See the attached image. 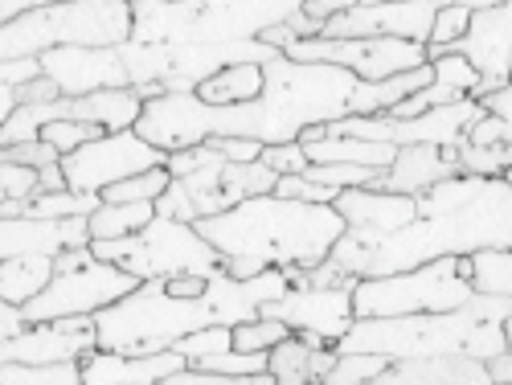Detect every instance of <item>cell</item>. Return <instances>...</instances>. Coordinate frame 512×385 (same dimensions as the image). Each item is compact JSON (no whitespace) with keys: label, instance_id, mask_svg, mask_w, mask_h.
Returning a JSON list of instances; mask_svg holds the SVG:
<instances>
[{"label":"cell","instance_id":"1","mask_svg":"<svg viewBox=\"0 0 512 385\" xmlns=\"http://www.w3.org/2000/svg\"><path fill=\"white\" fill-rule=\"evenodd\" d=\"M263 95L250 103L213 107L193 91H168L144 103L132 132L160 152H181L209 136H242L259 144H287L308 123L349 115L357 74L328 62H295L283 50L263 62Z\"/></svg>","mask_w":512,"mask_h":385},{"label":"cell","instance_id":"2","mask_svg":"<svg viewBox=\"0 0 512 385\" xmlns=\"http://www.w3.org/2000/svg\"><path fill=\"white\" fill-rule=\"evenodd\" d=\"M480 246H512V185L508 177H447L414 193V218L373 242H349L340 234L328 250L353 279L394 275L439 254H472Z\"/></svg>","mask_w":512,"mask_h":385},{"label":"cell","instance_id":"3","mask_svg":"<svg viewBox=\"0 0 512 385\" xmlns=\"http://www.w3.org/2000/svg\"><path fill=\"white\" fill-rule=\"evenodd\" d=\"M291 283L283 267H267L250 279H234L226 271L209 275L201 295H168L160 279H144L115 304L95 312V349L111 353H160L173 349L193 328L205 324H238L259 316V304L283 295Z\"/></svg>","mask_w":512,"mask_h":385},{"label":"cell","instance_id":"4","mask_svg":"<svg viewBox=\"0 0 512 385\" xmlns=\"http://www.w3.org/2000/svg\"><path fill=\"white\" fill-rule=\"evenodd\" d=\"M193 230L222 254V271L250 279L267 267H316L332 242L345 234V218L332 205L291 201L279 193L246 197L213 218H197Z\"/></svg>","mask_w":512,"mask_h":385},{"label":"cell","instance_id":"5","mask_svg":"<svg viewBox=\"0 0 512 385\" xmlns=\"http://www.w3.org/2000/svg\"><path fill=\"white\" fill-rule=\"evenodd\" d=\"M508 312L512 295H472L447 312H410V316H353L345 336L336 340L340 353L365 349L381 357H439L467 353L492 357L508 349Z\"/></svg>","mask_w":512,"mask_h":385},{"label":"cell","instance_id":"6","mask_svg":"<svg viewBox=\"0 0 512 385\" xmlns=\"http://www.w3.org/2000/svg\"><path fill=\"white\" fill-rule=\"evenodd\" d=\"M300 5L304 0H132V41H242L300 13Z\"/></svg>","mask_w":512,"mask_h":385},{"label":"cell","instance_id":"7","mask_svg":"<svg viewBox=\"0 0 512 385\" xmlns=\"http://www.w3.org/2000/svg\"><path fill=\"white\" fill-rule=\"evenodd\" d=\"M132 37V0H54L0 25V62L54 46H119Z\"/></svg>","mask_w":512,"mask_h":385},{"label":"cell","instance_id":"8","mask_svg":"<svg viewBox=\"0 0 512 385\" xmlns=\"http://www.w3.org/2000/svg\"><path fill=\"white\" fill-rule=\"evenodd\" d=\"M91 250H95V259L132 271L140 283L144 279L185 275V271L209 279V275L222 271V254L193 230V222L164 218V213H156V218L148 226H140L136 234L91 242Z\"/></svg>","mask_w":512,"mask_h":385},{"label":"cell","instance_id":"9","mask_svg":"<svg viewBox=\"0 0 512 385\" xmlns=\"http://www.w3.org/2000/svg\"><path fill=\"white\" fill-rule=\"evenodd\" d=\"M467 254H439L410 271L373 275L353 283V316H410V312H447L472 299Z\"/></svg>","mask_w":512,"mask_h":385},{"label":"cell","instance_id":"10","mask_svg":"<svg viewBox=\"0 0 512 385\" xmlns=\"http://www.w3.org/2000/svg\"><path fill=\"white\" fill-rule=\"evenodd\" d=\"M205 144V140H201ZM275 189V173L263 160H226L222 152H213L205 144V160L185 177H173L168 189L152 201L156 213L164 218H181V222H197V218H213L222 209H234L246 197H259Z\"/></svg>","mask_w":512,"mask_h":385},{"label":"cell","instance_id":"11","mask_svg":"<svg viewBox=\"0 0 512 385\" xmlns=\"http://www.w3.org/2000/svg\"><path fill=\"white\" fill-rule=\"evenodd\" d=\"M136 283L140 279L132 271L103 263V259H87L70 271H54L50 283L21 304V316H25V324L58 320V316H95L99 308L115 304V299L127 295Z\"/></svg>","mask_w":512,"mask_h":385},{"label":"cell","instance_id":"12","mask_svg":"<svg viewBox=\"0 0 512 385\" xmlns=\"http://www.w3.org/2000/svg\"><path fill=\"white\" fill-rule=\"evenodd\" d=\"M283 54L295 62L340 66L365 82L390 78L426 62L418 41H406V37H300V41H287Z\"/></svg>","mask_w":512,"mask_h":385},{"label":"cell","instance_id":"13","mask_svg":"<svg viewBox=\"0 0 512 385\" xmlns=\"http://www.w3.org/2000/svg\"><path fill=\"white\" fill-rule=\"evenodd\" d=\"M164 156L168 152H160L148 140H140L132 127H123V132H103V136H95L87 144H78L58 164H62L66 189H74V193H103L107 185H115L123 177L164 164Z\"/></svg>","mask_w":512,"mask_h":385},{"label":"cell","instance_id":"14","mask_svg":"<svg viewBox=\"0 0 512 385\" xmlns=\"http://www.w3.org/2000/svg\"><path fill=\"white\" fill-rule=\"evenodd\" d=\"M259 316L283 320L291 332H308L320 336L324 345H336L345 328L353 324V283H336V287H287L283 295L259 304Z\"/></svg>","mask_w":512,"mask_h":385},{"label":"cell","instance_id":"15","mask_svg":"<svg viewBox=\"0 0 512 385\" xmlns=\"http://www.w3.org/2000/svg\"><path fill=\"white\" fill-rule=\"evenodd\" d=\"M508 29H512V13H508V0H504V5H492V9H476L467 17V29L451 41V46L422 50V54H426V62L439 58V54L467 58L480 74V91L508 87Z\"/></svg>","mask_w":512,"mask_h":385},{"label":"cell","instance_id":"16","mask_svg":"<svg viewBox=\"0 0 512 385\" xmlns=\"http://www.w3.org/2000/svg\"><path fill=\"white\" fill-rule=\"evenodd\" d=\"M87 349H95V316L33 320L0 336V361H78Z\"/></svg>","mask_w":512,"mask_h":385},{"label":"cell","instance_id":"17","mask_svg":"<svg viewBox=\"0 0 512 385\" xmlns=\"http://www.w3.org/2000/svg\"><path fill=\"white\" fill-rule=\"evenodd\" d=\"M185 357L177 349L160 353H111V349H87L78 357L82 385H156L168 373H177Z\"/></svg>","mask_w":512,"mask_h":385},{"label":"cell","instance_id":"18","mask_svg":"<svg viewBox=\"0 0 512 385\" xmlns=\"http://www.w3.org/2000/svg\"><path fill=\"white\" fill-rule=\"evenodd\" d=\"M447 177H459L455 164V144H402L390 160V168H381L373 185L365 189H386V193H422Z\"/></svg>","mask_w":512,"mask_h":385},{"label":"cell","instance_id":"19","mask_svg":"<svg viewBox=\"0 0 512 385\" xmlns=\"http://www.w3.org/2000/svg\"><path fill=\"white\" fill-rule=\"evenodd\" d=\"M91 242L87 218H0V259L13 254H54Z\"/></svg>","mask_w":512,"mask_h":385},{"label":"cell","instance_id":"20","mask_svg":"<svg viewBox=\"0 0 512 385\" xmlns=\"http://www.w3.org/2000/svg\"><path fill=\"white\" fill-rule=\"evenodd\" d=\"M373 385H488L480 357L439 353V357H394L373 377Z\"/></svg>","mask_w":512,"mask_h":385},{"label":"cell","instance_id":"21","mask_svg":"<svg viewBox=\"0 0 512 385\" xmlns=\"http://www.w3.org/2000/svg\"><path fill=\"white\" fill-rule=\"evenodd\" d=\"M336 361V345L328 349L320 336L308 332H287L279 345L267 349V373L279 385H308V381H324V373Z\"/></svg>","mask_w":512,"mask_h":385},{"label":"cell","instance_id":"22","mask_svg":"<svg viewBox=\"0 0 512 385\" xmlns=\"http://www.w3.org/2000/svg\"><path fill=\"white\" fill-rule=\"evenodd\" d=\"M431 78H435L431 62H422L414 70H402V74H390V78H377V82L357 78L353 91H349V115H381V111H390L394 103H402L406 95L426 87Z\"/></svg>","mask_w":512,"mask_h":385},{"label":"cell","instance_id":"23","mask_svg":"<svg viewBox=\"0 0 512 385\" xmlns=\"http://www.w3.org/2000/svg\"><path fill=\"white\" fill-rule=\"evenodd\" d=\"M263 62H230L222 70H213L201 87L193 91L201 103L226 107V103H250L263 95Z\"/></svg>","mask_w":512,"mask_h":385},{"label":"cell","instance_id":"24","mask_svg":"<svg viewBox=\"0 0 512 385\" xmlns=\"http://www.w3.org/2000/svg\"><path fill=\"white\" fill-rule=\"evenodd\" d=\"M300 148L308 152V164H365V168H390L398 152L394 144H377L361 136H320Z\"/></svg>","mask_w":512,"mask_h":385},{"label":"cell","instance_id":"25","mask_svg":"<svg viewBox=\"0 0 512 385\" xmlns=\"http://www.w3.org/2000/svg\"><path fill=\"white\" fill-rule=\"evenodd\" d=\"M54 275V259L50 254H13V259H0V299L9 304H25L29 295H37Z\"/></svg>","mask_w":512,"mask_h":385},{"label":"cell","instance_id":"26","mask_svg":"<svg viewBox=\"0 0 512 385\" xmlns=\"http://www.w3.org/2000/svg\"><path fill=\"white\" fill-rule=\"evenodd\" d=\"M152 218H156L152 201H99V209L87 213V230H91V242H103V238L136 234Z\"/></svg>","mask_w":512,"mask_h":385},{"label":"cell","instance_id":"27","mask_svg":"<svg viewBox=\"0 0 512 385\" xmlns=\"http://www.w3.org/2000/svg\"><path fill=\"white\" fill-rule=\"evenodd\" d=\"M467 283L476 295H512V254L508 246H480L467 254Z\"/></svg>","mask_w":512,"mask_h":385},{"label":"cell","instance_id":"28","mask_svg":"<svg viewBox=\"0 0 512 385\" xmlns=\"http://www.w3.org/2000/svg\"><path fill=\"white\" fill-rule=\"evenodd\" d=\"M0 385H82L78 361H0Z\"/></svg>","mask_w":512,"mask_h":385},{"label":"cell","instance_id":"29","mask_svg":"<svg viewBox=\"0 0 512 385\" xmlns=\"http://www.w3.org/2000/svg\"><path fill=\"white\" fill-rule=\"evenodd\" d=\"M455 164L463 177H508L512 164V144H492V148H476L463 136L455 140Z\"/></svg>","mask_w":512,"mask_h":385},{"label":"cell","instance_id":"30","mask_svg":"<svg viewBox=\"0 0 512 385\" xmlns=\"http://www.w3.org/2000/svg\"><path fill=\"white\" fill-rule=\"evenodd\" d=\"M386 365H390V357H381V353H365V349L340 353L336 349V361L324 373V385H373V377Z\"/></svg>","mask_w":512,"mask_h":385},{"label":"cell","instance_id":"31","mask_svg":"<svg viewBox=\"0 0 512 385\" xmlns=\"http://www.w3.org/2000/svg\"><path fill=\"white\" fill-rule=\"evenodd\" d=\"M291 328L283 320H271V316H250V320H238L230 328V345L242 349V353H267L271 345L287 336Z\"/></svg>","mask_w":512,"mask_h":385},{"label":"cell","instance_id":"32","mask_svg":"<svg viewBox=\"0 0 512 385\" xmlns=\"http://www.w3.org/2000/svg\"><path fill=\"white\" fill-rule=\"evenodd\" d=\"M168 168L156 164V168H144V173H132V177H123L115 185H107L99 197L103 201H156L164 189H168Z\"/></svg>","mask_w":512,"mask_h":385},{"label":"cell","instance_id":"33","mask_svg":"<svg viewBox=\"0 0 512 385\" xmlns=\"http://www.w3.org/2000/svg\"><path fill=\"white\" fill-rule=\"evenodd\" d=\"M173 349L185 357V365L209 357V353H222V349H234L230 345V324H205V328H193L185 332L181 340H173Z\"/></svg>","mask_w":512,"mask_h":385},{"label":"cell","instance_id":"34","mask_svg":"<svg viewBox=\"0 0 512 385\" xmlns=\"http://www.w3.org/2000/svg\"><path fill=\"white\" fill-rule=\"evenodd\" d=\"M95 136H103V127H99V123H82V119H50V123H41V127H37V140L54 144L62 156L74 152L78 144L95 140Z\"/></svg>","mask_w":512,"mask_h":385},{"label":"cell","instance_id":"35","mask_svg":"<svg viewBox=\"0 0 512 385\" xmlns=\"http://www.w3.org/2000/svg\"><path fill=\"white\" fill-rule=\"evenodd\" d=\"M381 168H365V164H308L304 177L328 189H357V185H373V177Z\"/></svg>","mask_w":512,"mask_h":385},{"label":"cell","instance_id":"36","mask_svg":"<svg viewBox=\"0 0 512 385\" xmlns=\"http://www.w3.org/2000/svg\"><path fill=\"white\" fill-rule=\"evenodd\" d=\"M431 74H435V82H443V87H451V91H459V95H467V99L480 91L476 66L467 62V58H459V54H439V58H431Z\"/></svg>","mask_w":512,"mask_h":385},{"label":"cell","instance_id":"37","mask_svg":"<svg viewBox=\"0 0 512 385\" xmlns=\"http://www.w3.org/2000/svg\"><path fill=\"white\" fill-rule=\"evenodd\" d=\"M41 74L37 58H17V62H0V123H5L17 107V82Z\"/></svg>","mask_w":512,"mask_h":385},{"label":"cell","instance_id":"38","mask_svg":"<svg viewBox=\"0 0 512 385\" xmlns=\"http://www.w3.org/2000/svg\"><path fill=\"white\" fill-rule=\"evenodd\" d=\"M463 140H467V144H476V148L512 144V119H500V115H488V111H480L472 123L463 127Z\"/></svg>","mask_w":512,"mask_h":385},{"label":"cell","instance_id":"39","mask_svg":"<svg viewBox=\"0 0 512 385\" xmlns=\"http://www.w3.org/2000/svg\"><path fill=\"white\" fill-rule=\"evenodd\" d=\"M467 9H459V5H439L435 9V21H431V37H426V46L422 50H443V46H451V41L467 29Z\"/></svg>","mask_w":512,"mask_h":385},{"label":"cell","instance_id":"40","mask_svg":"<svg viewBox=\"0 0 512 385\" xmlns=\"http://www.w3.org/2000/svg\"><path fill=\"white\" fill-rule=\"evenodd\" d=\"M271 193H279V197H291V201H312V205H332V197H336L340 189L316 185V181H308L304 173H287V177H275V189H271Z\"/></svg>","mask_w":512,"mask_h":385},{"label":"cell","instance_id":"41","mask_svg":"<svg viewBox=\"0 0 512 385\" xmlns=\"http://www.w3.org/2000/svg\"><path fill=\"white\" fill-rule=\"evenodd\" d=\"M259 160L271 168L275 177H287V173H304V168H308V152L300 148V140H287V144H263Z\"/></svg>","mask_w":512,"mask_h":385},{"label":"cell","instance_id":"42","mask_svg":"<svg viewBox=\"0 0 512 385\" xmlns=\"http://www.w3.org/2000/svg\"><path fill=\"white\" fill-rule=\"evenodd\" d=\"M37 193V168L25 164H0V201L9 197H29Z\"/></svg>","mask_w":512,"mask_h":385},{"label":"cell","instance_id":"43","mask_svg":"<svg viewBox=\"0 0 512 385\" xmlns=\"http://www.w3.org/2000/svg\"><path fill=\"white\" fill-rule=\"evenodd\" d=\"M205 144H209L213 152H222L226 160H238V164L259 160V152H263V144H259V140H242V136H209Z\"/></svg>","mask_w":512,"mask_h":385},{"label":"cell","instance_id":"44","mask_svg":"<svg viewBox=\"0 0 512 385\" xmlns=\"http://www.w3.org/2000/svg\"><path fill=\"white\" fill-rule=\"evenodd\" d=\"M62 91H58V82L50 78V74H33V78H25V82H17V107L21 103H50V99H58Z\"/></svg>","mask_w":512,"mask_h":385},{"label":"cell","instance_id":"45","mask_svg":"<svg viewBox=\"0 0 512 385\" xmlns=\"http://www.w3.org/2000/svg\"><path fill=\"white\" fill-rule=\"evenodd\" d=\"M472 99L480 103V111L500 115V119H512V91H508V87H492V91H480V95H472Z\"/></svg>","mask_w":512,"mask_h":385},{"label":"cell","instance_id":"46","mask_svg":"<svg viewBox=\"0 0 512 385\" xmlns=\"http://www.w3.org/2000/svg\"><path fill=\"white\" fill-rule=\"evenodd\" d=\"M353 5H357V0H304L300 13H308L312 21H328V17L345 13V9H353Z\"/></svg>","mask_w":512,"mask_h":385},{"label":"cell","instance_id":"47","mask_svg":"<svg viewBox=\"0 0 512 385\" xmlns=\"http://www.w3.org/2000/svg\"><path fill=\"white\" fill-rule=\"evenodd\" d=\"M160 283H164V291H168V295H201L209 279H205V275H189V271H185V275H168V279H160Z\"/></svg>","mask_w":512,"mask_h":385},{"label":"cell","instance_id":"48","mask_svg":"<svg viewBox=\"0 0 512 385\" xmlns=\"http://www.w3.org/2000/svg\"><path fill=\"white\" fill-rule=\"evenodd\" d=\"M25 328V316L17 304H9V299H0V336H13Z\"/></svg>","mask_w":512,"mask_h":385},{"label":"cell","instance_id":"49","mask_svg":"<svg viewBox=\"0 0 512 385\" xmlns=\"http://www.w3.org/2000/svg\"><path fill=\"white\" fill-rule=\"evenodd\" d=\"M37 5H54V0H0V25L21 17L25 9H37Z\"/></svg>","mask_w":512,"mask_h":385},{"label":"cell","instance_id":"50","mask_svg":"<svg viewBox=\"0 0 512 385\" xmlns=\"http://www.w3.org/2000/svg\"><path fill=\"white\" fill-rule=\"evenodd\" d=\"M443 5H459L467 13H476V9H492V5H504V0H443Z\"/></svg>","mask_w":512,"mask_h":385},{"label":"cell","instance_id":"51","mask_svg":"<svg viewBox=\"0 0 512 385\" xmlns=\"http://www.w3.org/2000/svg\"><path fill=\"white\" fill-rule=\"evenodd\" d=\"M357 5H386V0H357Z\"/></svg>","mask_w":512,"mask_h":385},{"label":"cell","instance_id":"52","mask_svg":"<svg viewBox=\"0 0 512 385\" xmlns=\"http://www.w3.org/2000/svg\"><path fill=\"white\" fill-rule=\"evenodd\" d=\"M435 5H443V0H435Z\"/></svg>","mask_w":512,"mask_h":385}]
</instances>
